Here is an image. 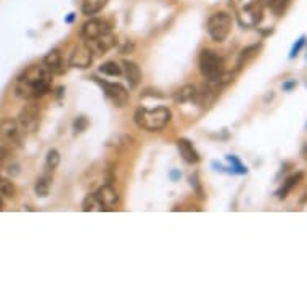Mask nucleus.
Instances as JSON below:
<instances>
[{"instance_id":"obj_10","label":"nucleus","mask_w":307,"mask_h":307,"mask_svg":"<svg viewBox=\"0 0 307 307\" xmlns=\"http://www.w3.org/2000/svg\"><path fill=\"white\" fill-rule=\"evenodd\" d=\"M93 195H95V198L98 200V203L102 204L103 211H109L119 201V195L111 185H102Z\"/></svg>"},{"instance_id":"obj_8","label":"nucleus","mask_w":307,"mask_h":307,"mask_svg":"<svg viewBox=\"0 0 307 307\" xmlns=\"http://www.w3.org/2000/svg\"><path fill=\"white\" fill-rule=\"evenodd\" d=\"M92 61H93V52L87 44H81L79 47H76L69 56V65L72 68L85 69L92 65Z\"/></svg>"},{"instance_id":"obj_2","label":"nucleus","mask_w":307,"mask_h":307,"mask_svg":"<svg viewBox=\"0 0 307 307\" xmlns=\"http://www.w3.org/2000/svg\"><path fill=\"white\" fill-rule=\"evenodd\" d=\"M170 116L172 114H170V111L164 106H158V108H153V109L139 108L137 113H135V116H133V121L140 129L155 132V130L164 129L169 124Z\"/></svg>"},{"instance_id":"obj_21","label":"nucleus","mask_w":307,"mask_h":307,"mask_svg":"<svg viewBox=\"0 0 307 307\" xmlns=\"http://www.w3.org/2000/svg\"><path fill=\"white\" fill-rule=\"evenodd\" d=\"M100 72L102 74H106V76H121V66L116 63V61H106L100 66Z\"/></svg>"},{"instance_id":"obj_23","label":"nucleus","mask_w":307,"mask_h":307,"mask_svg":"<svg viewBox=\"0 0 307 307\" xmlns=\"http://www.w3.org/2000/svg\"><path fill=\"white\" fill-rule=\"evenodd\" d=\"M259 47L261 45H251V47H248V48H244V50L240 53V58H238V63H237V66L238 68H241L246 61L250 60V58H253L256 53H257V50H259Z\"/></svg>"},{"instance_id":"obj_15","label":"nucleus","mask_w":307,"mask_h":307,"mask_svg":"<svg viewBox=\"0 0 307 307\" xmlns=\"http://www.w3.org/2000/svg\"><path fill=\"white\" fill-rule=\"evenodd\" d=\"M302 179H304V174H302V172H296V174L290 176V177L283 182V185H281V188L277 191V196H278L280 200H285L286 196L290 195V191H291L294 187H296V185H299Z\"/></svg>"},{"instance_id":"obj_25","label":"nucleus","mask_w":307,"mask_h":307,"mask_svg":"<svg viewBox=\"0 0 307 307\" xmlns=\"http://www.w3.org/2000/svg\"><path fill=\"white\" fill-rule=\"evenodd\" d=\"M227 159H228V161L232 163V166H233V167H232V169H233V172H237V174H246V172H248L246 166H243L237 156H228Z\"/></svg>"},{"instance_id":"obj_13","label":"nucleus","mask_w":307,"mask_h":307,"mask_svg":"<svg viewBox=\"0 0 307 307\" xmlns=\"http://www.w3.org/2000/svg\"><path fill=\"white\" fill-rule=\"evenodd\" d=\"M44 65L50 69L53 74H63L65 71V66H63V58H61V53L60 50H52L48 52L44 58Z\"/></svg>"},{"instance_id":"obj_31","label":"nucleus","mask_w":307,"mask_h":307,"mask_svg":"<svg viewBox=\"0 0 307 307\" xmlns=\"http://www.w3.org/2000/svg\"><path fill=\"white\" fill-rule=\"evenodd\" d=\"M180 177V172H177V170H172V172H170V179L172 180H177Z\"/></svg>"},{"instance_id":"obj_4","label":"nucleus","mask_w":307,"mask_h":307,"mask_svg":"<svg viewBox=\"0 0 307 307\" xmlns=\"http://www.w3.org/2000/svg\"><path fill=\"white\" fill-rule=\"evenodd\" d=\"M207 34L216 42H224L232 31V16L225 11H217L207 20Z\"/></svg>"},{"instance_id":"obj_35","label":"nucleus","mask_w":307,"mask_h":307,"mask_svg":"<svg viewBox=\"0 0 307 307\" xmlns=\"http://www.w3.org/2000/svg\"><path fill=\"white\" fill-rule=\"evenodd\" d=\"M301 201H302V203H305V201H307V195H305V196H304V198H302V200H301Z\"/></svg>"},{"instance_id":"obj_28","label":"nucleus","mask_w":307,"mask_h":307,"mask_svg":"<svg viewBox=\"0 0 307 307\" xmlns=\"http://www.w3.org/2000/svg\"><path fill=\"white\" fill-rule=\"evenodd\" d=\"M304 44H305V37L302 35V37H299V41L293 45V48H291V53H290V58H294V56H296V55L301 52V48L304 47Z\"/></svg>"},{"instance_id":"obj_1","label":"nucleus","mask_w":307,"mask_h":307,"mask_svg":"<svg viewBox=\"0 0 307 307\" xmlns=\"http://www.w3.org/2000/svg\"><path fill=\"white\" fill-rule=\"evenodd\" d=\"M52 74L53 72L44 63L28 68L16 79V85H15L16 97L23 98V100H35V98L47 95L50 92Z\"/></svg>"},{"instance_id":"obj_32","label":"nucleus","mask_w":307,"mask_h":307,"mask_svg":"<svg viewBox=\"0 0 307 307\" xmlns=\"http://www.w3.org/2000/svg\"><path fill=\"white\" fill-rule=\"evenodd\" d=\"M72 20H74V13H69V16L66 18V21H68V23H71Z\"/></svg>"},{"instance_id":"obj_14","label":"nucleus","mask_w":307,"mask_h":307,"mask_svg":"<svg viewBox=\"0 0 307 307\" xmlns=\"http://www.w3.org/2000/svg\"><path fill=\"white\" fill-rule=\"evenodd\" d=\"M122 66H124V71H126V78L129 81V87L135 89L139 85V82L142 81V71H140V68L135 65L133 61H127V60L122 61Z\"/></svg>"},{"instance_id":"obj_27","label":"nucleus","mask_w":307,"mask_h":307,"mask_svg":"<svg viewBox=\"0 0 307 307\" xmlns=\"http://www.w3.org/2000/svg\"><path fill=\"white\" fill-rule=\"evenodd\" d=\"M87 126H89V121L85 119L84 116H79V118L74 121V130H76V132H84L85 129H87Z\"/></svg>"},{"instance_id":"obj_3","label":"nucleus","mask_w":307,"mask_h":307,"mask_svg":"<svg viewBox=\"0 0 307 307\" xmlns=\"http://www.w3.org/2000/svg\"><path fill=\"white\" fill-rule=\"evenodd\" d=\"M200 71L206 81L219 82L224 76V60L213 50H203L200 56Z\"/></svg>"},{"instance_id":"obj_24","label":"nucleus","mask_w":307,"mask_h":307,"mask_svg":"<svg viewBox=\"0 0 307 307\" xmlns=\"http://www.w3.org/2000/svg\"><path fill=\"white\" fill-rule=\"evenodd\" d=\"M45 164H47V169H50V170H53V169L58 167V164H60V153L55 148L47 153Z\"/></svg>"},{"instance_id":"obj_22","label":"nucleus","mask_w":307,"mask_h":307,"mask_svg":"<svg viewBox=\"0 0 307 307\" xmlns=\"http://www.w3.org/2000/svg\"><path fill=\"white\" fill-rule=\"evenodd\" d=\"M16 193L15 185L7 179H0V196H5V198H13Z\"/></svg>"},{"instance_id":"obj_26","label":"nucleus","mask_w":307,"mask_h":307,"mask_svg":"<svg viewBox=\"0 0 307 307\" xmlns=\"http://www.w3.org/2000/svg\"><path fill=\"white\" fill-rule=\"evenodd\" d=\"M190 183H191V187L195 188V191L198 193L200 198H204V195H203V187H201V183H200L198 174H193V176L190 177Z\"/></svg>"},{"instance_id":"obj_30","label":"nucleus","mask_w":307,"mask_h":307,"mask_svg":"<svg viewBox=\"0 0 307 307\" xmlns=\"http://www.w3.org/2000/svg\"><path fill=\"white\" fill-rule=\"evenodd\" d=\"M298 85V82L296 81H288V82H285L283 84V90H286V92H290V90H293L294 87Z\"/></svg>"},{"instance_id":"obj_6","label":"nucleus","mask_w":307,"mask_h":307,"mask_svg":"<svg viewBox=\"0 0 307 307\" xmlns=\"http://www.w3.org/2000/svg\"><path fill=\"white\" fill-rule=\"evenodd\" d=\"M18 124L21 132L24 133H31L37 129L39 126V108L35 105H28L26 108L23 109L18 116Z\"/></svg>"},{"instance_id":"obj_12","label":"nucleus","mask_w":307,"mask_h":307,"mask_svg":"<svg viewBox=\"0 0 307 307\" xmlns=\"http://www.w3.org/2000/svg\"><path fill=\"white\" fill-rule=\"evenodd\" d=\"M87 45L92 48V52L97 53V55H102V53H106L109 48L116 45V37L111 34H105L102 37H98L95 41H87Z\"/></svg>"},{"instance_id":"obj_33","label":"nucleus","mask_w":307,"mask_h":307,"mask_svg":"<svg viewBox=\"0 0 307 307\" xmlns=\"http://www.w3.org/2000/svg\"><path fill=\"white\" fill-rule=\"evenodd\" d=\"M302 155H304V156L307 158V145H305V146H304V148H302Z\"/></svg>"},{"instance_id":"obj_17","label":"nucleus","mask_w":307,"mask_h":307,"mask_svg":"<svg viewBox=\"0 0 307 307\" xmlns=\"http://www.w3.org/2000/svg\"><path fill=\"white\" fill-rule=\"evenodd\" d=\"M108 4V0H82V13L85 16L97 15L98 11H102Z\"/></svg>"},{"instance_id":"obj_19","label":"nucleus","mask_w":307,"mask_h":307,"mask_svg":"<svg viewBox=\"0 0 307 307\" xmlns=\"http://www.w3.org/2000/svg\"><path fill=\"white\" fill-rule=\"evenodd\" d=\"M265 4L270 7V10H272L277 16H281L288 8L290 0H265Z\"/></svg>"},{"instance_id":"obj_16","label":"nucleus","mask_w":307,"mask_h":307,"mask_svg":"<svg viewBox=\"0 0 307 307\" xmlns=\"http://www.w3.org/2000/svg\"><path fill=\"white\" fill-rule=\"evenodd\" d=\"M198 98V90H196L195 85H183L180 90L176 92L174 100L177 103H187V102H196Z\"/></svg>"},{"instance_id":"obj_5","label":"nucleus","mask_w":307,"mask_h":307,"mask_svg":"<svg viewBox=\"0 0 307 307\" xmlns=\"http://www.w3.org/2000/svg\"><path fill=\"white\" fill-rule=\"evenodd\" d=\"M93 79L102 85L105 95L116 106H124L129 102V92H127V89L124 87V85L116 84V82H105V81H100V79H97V78H93Z\"/></svg>"},{"instance_id":"obj_20","label":"nucleus","mask_w":307,"mask_h":307,"mask_svg":"<svg viewBox=\"0 0 307 307\" xmlns=\"http://www.w3.org/2000/svg\"><path fill=\"white\" fill-rule=\"evenodd\" d=\"M82 211H85V213L103 211V207H102L100 203H98V200L95 198V195H87V196H85L84 203H82Z\"/></svg>"},{"instance_id":"obj_11","label":"nucleus","mask_w":307,"mask_h":307,"mask_svg":"<svg viewBox=\"0 0 307 307\" xmlns=\"http://www.w3.org/2000/svg\"><path fill=\"white\" fill-rule=\"evenodd\" d=\"M177 148L179 153L182 156V159L188 164H196L200 161V155L196 151V148L193 146V143L187 139H179L177 140Z\"/></svg>"},{"instance_id":"obj_7","label":"nucleus","mask_w":307,"mask_h":307,"mask_svg":"<svg viewBox=\"0 0 307 307\" xmlns=\"http://www.w3.org/2000/svg\"><path fill=\"white\" fill-rule=\"evenodd\" d=\"M21 129L18 121L13 119H4L0 121V139L11 145H21Z\"/></svg>"},{"instance_id":"obj_29","label":"nucleus","mask_w":307,"mask_h":307,"mask_svg":"<svg viewBox=\"0 0 307 307\" xmlns=\"http://www.w3.org/2000/svg\"><path fill=\"white\" fill-rule=\"evenodd\" d=\"M8 155H10V150L7 148V146H0V163L5 161Z\"/></svg>"},{"instance_id":"obj_34","label":"nucleus","mask_w":307,"mask_h":307,"mask_svg":"<svg viewBox=\"0 0 307 307\" xmlns=\"http://www.w3.org/2000/svg\"><path fill=\"white\" fill-rule=\"evenodd\" d=\"M4 209V201H2V198H0V211Z\"/></svg>"},{"instance_id":"obj_18","label":"nucleus","mask_w":307,"mask_h":307,"mask_svg":"<svg viewBox=\"0 0 307 307\" xmlns=\"http://www.w3.org/2000/svg\"><path fill=\"white\" fill-rule=\"evenodd\" d=\"M50 176H42L41 179H37V182H35V185H34V191L37 196H41V198H45V196L48 195V191H50Z\"/></svg>"},{"instance_id":"obj_9","label":"nucleus","mask_w":307,"mask_h":307,"mask_svg":"<svg viewBox=\"0 0 307 307\" xmlns=\"http://www.w3.org/2000/svg\"><path fill=\"white\" fill-rule=\"evenodd\" d=\"M108 32H109V26L103 20H90L87 23H84V26L81 29V35L85 41H95Z\"/></svg>"}]
</instances>
